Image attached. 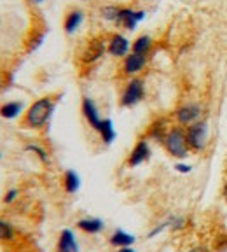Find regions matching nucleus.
<instances>
[{
  "label": "nucleus",
  "mask_w": 227,
  "mask_h": 252,
  "mask_svg": "<svg viewBox=\"0 0 227 252\" xmlns=\"http://www.w3.org/2000/svg\"><path fill=\"white\" fill-rule=\"evenodd\" d=\"M149 158H150V147H149V144H147V140H140L137 144V146L133 147L131 154H129L128 165L131 166V168H135V166H138V165H142V163L147 161Z\"/></svg>",
  "instance_id": "obj_10"
},
{
  "label": "nucleus",
  "mask_w": 227,
  "mask_h": 252,
  "mask_svg": "<svg viewBox=\"0 0 227 252\" xmlns=\"http://www.w3.org/2000/svg\"><path fill=\"white\" fill-rule=\"evenodd\" d=\"M222 198L226 200V203H227V181H226V184H224V188H222Z\"/></svg>",
  "instance_id": "obj_27"
},
{
  "label": "nucleus",
  "mask_w": 227,
  "mask_h": 252,
  "mask_svg": "<svg viewBox=\"0 0 227 252\" xmlns=\"http://www.w3.org/2000/svg\"><path fill=\"white\" fill-rule=\"evenodd\" d=\"M21 110H23V103L21 102H7L0 107V116L5 119H14L20 116Z\"/></svg>",
  "instance_id": "obj_18"
},
{
  "label": "nucleus",
  "mask_w": 227,
  "mask_h": 252,
  "mask_svg": "<svg viewBox=\"0 0 227 252\" xmlns=\"http://www.w3.org/2000/svg\"><path fill=\"white\" fill-rule=\"evenodd\" d=\"M166 133H168V131L165 130V121H156L152 126H150L149 135L154 138V140L163 142V140H165V137H166Z\"/></svg>",
  "instance_id": "obj_20"
},
{
  "label": "nucleus",
  "mask_w": 227,
  "mask_h": 252,
  "mask_svg": "<svg viewBox=\"0 0 227 252\" xmlns=\"http://www.w3.org/2000/svg\"><path fill=\"white\" fill-rule=\"evenodd\" d=\"M166 151L170 153V156L178 158V159H185L189 156V144H187V135H185V130L180 128V126H175L171 130H168L165 140Z\"/></svg>",
  "instance_id": "obj_2"
},
{
  "label": "nucleus",
  "mask_w": 227,
  "mask_h": 252,
  "mask_svg": "<svg viewBox=\"0 0 227 252\" xmlns=\"http://www.w3.org/2000/svg\"><path fill=\"white\" fill-rule=\"evenodd\" d=\"M150 47H152V39H150L149 35H140L137 40L133 42V46H131V49H133V53H137V55H149Z\"/></svg>",
  "instance_id": "obj_19"
},
{
  "label": "nucleus",
  "mask_w": 227,
  "mask_h": 252,
  "mask_svg": "<svg viewBox=\"0 0 227 252\" xmlns=\"http://www.w3.org/2000/svg\"><path fill=\"white\" fill-rule=\"evenodd\" d=\"M185 135H187L189 149L196 151V153L204 151V149H206V146H208V137H210L208 121L199 119L198 123H194V125L189 126L187 130H185Z\"/></svg>",
  "instance_id": "obj_3"
},
{
  "label": "nucleus",
  "mask_w": 227,
  "mask_h": 252,
  "mask_svg": "<svg viewBox=\"0 0 227 252\" xmlns=\"http://www.w3.org/2000/svg\"><path fill=\"white\" fill-rule=\"evenodd\" d=\"M14 238V228L7 220L0 219V240H12Z\"/></svg>",
  "instance_id": "obj_22"
},
{
  "label": "nucleus",
  "mask_w": 227,
  "mask_h": 252,
  "mask_svg": "<svg viewBox=\"0 0 227 252\" xmlns=\"http://www.w3.org/2000/svg\"><path fill=\"white\" fill-rule=\"evenodd\" d=\"M83 114H84V118H86V121L89 123L91 128L98 131L103 119L100 118V112H98L96 103H94L91 98H87V96H84V100H83Z\"/></svg>",
  "instance_id": "obj_8"
},
{
  "label": "nucleus",
  "mask_w": 227,
  "mask_h": 252,
  "mask_svg": "<svg viewBox=\"0 0 227 252\" xmlns=\"http://www.w3.org/2000/svg\"><path fill=\"white\" fill-rule=\"evenodd\" d=\"M187 252H210L204 245H196V247H191Z\"/></svg>",
  "instance_id": "obj_26"
},
{
  "label": "nucleus",
  "mask_w": 227,
  "mask_h": 252,
  "mask_svg": "<svg viewBox=\"0 0 227 252\" xmlns=\"http://www.w3.org/2000/svg\"><path fill=\"white\" fill-rule=\"evenodd\" d=\"M30 2H33V4H42L44 0H30Z\"/></svg>",
  "instance_id": "obj_29"
},
{
  "label": "nucleus",
  "mask_w": 227,
  "mask_h": 252,
  "mask_svg": "<svg viewBox=\"0 0 227 252\" xmlns=\"http://www.w3.org/2000/svg\"><path fill=\"white\" fill-rule=\"evenodd\" d=\"M107 51H109L112 56H115V58H121V56H128L129 40L126 39L124 35H121V33H114V35L110 37L109 44H107Z\"/></svg>",
  "instance_id": "obj_9"
},
{
  "label": "nucleus",
  "mask_w": 227,
  "mask_h": 252,
  "mask_svg": "<svg viewBox=\"0 0 227 252\" xmlns=\"http://www.w3.org/2000/svg\"><path fill=\"white\" fill-rule=\"evenodd\" d=\"M58 252H79V244L72 229H63L59 233Z\"/></svg>",
  "instance_id": "obj_12"
},
{
  "label": "nucleus",
  "mask_w": 227,
  "mask_h": 252,
  "mask_svg": "<svg viewBox=\"0 0 227 252\" xmlns=\"http://www.w3.org/2000/svg\"><path fill=\"white\" fill-rule=\"evenodd\" d=\"M175 170L178 173H191L192 172V166L191 165H185V163H176Z\"/></svg>",
  "instance_id": "obj_25"
},
{
  "label": "nucleus",
  "mask_w": 227,
  "mask_h": 252,
  "mask_svg": "<svg viewBox=\"0 0 227 252\" xmlns=\"http://www.w3.org/2000/svg\"><path fill=\"white\" fill-rule=\"evenodd\" d=\"M143 20H145V11H133V9L129 7H121L115 25L126 28V30H135L138 27V23Z\"/></svg>",
  "instance_id": "obj_6"
},
{
  "label": "nucleus",
  "mask_w": 227,
  "mask_h": 252,
  "mask_svg": "<svg viewBox=\"0 0 227 252\" xmlns=\"http://www.w3.org/2000/svg\"><path fill=\"white\" fill-rule=\"evenodd\" d=\"M25 149L30 151V153H33L37 158H39L40 161L46 163V165L49 163V156H47V151H46V149H42L40 146H37V144H30V146H27Z\"/></svg>",
  "instance_id": "obj_23"
},
{
  "label": "nucleus",
  "mask_w": 227,
  "mask_h": 252,
  "mask_svg": "<svg viewBox=\"0 0 227 252\" xmlns=\"http://www.w3.org/2000/svg\"><path fill=\"white\" fill-rule=\"evenodd\" d=\"M77 228L83 229L84 233H89V235H96V233H100L105 228V224H103V220L98 219V217H86V219L79 220Z\"/></svg>",
  "instance_id": "obj_14"
},
{
  "label": "nucleus",
  "mask_w": 227,
  "mask_h": 252,
  "mask_svg": "<svg viewBox=\"0 0 227 252\" xmlns=\"http://www.w3.org/2000/svg\"><path fill=\"white\" fill-rule=\"evenodd\" d=\"M53 110H55V100L51 96H44L39 98L37 102H33L30 105V109L27 110L25 116V125L28 128H42L47 125L49 118H51Z\"/></svg>",
  "instance_id": "obj_1"
},
{
  "label": "nucleus",
  "mask_w": 227,
  "mask_h": 252,
  "mask_svg": "<svg viewBox=\"0 0 227 252\" xmlns=\"http://www.w3.org/2000/svg\"><path fill=\"white\" fill-rule=\"evenodd\" d=\"M135 240H137V238H135L133 235H129V233L122 231V229H115V231L110 235V244L117 249L131 247V245L135 244Z\"/></svg>",
  "instance_id": "obj_15"
},
{
  "label": "nucleus",
  "mask_w": 227,
  "mask_h": 252,
  "mask_svg": "<svg viewBox=\"0 0 227 252\" xmlns=\"http://www.w3.org/2000/svg\"><path fill=\"white\" fill-rule=\"evenodd\" d=\"M147 65V56L145 55H137V53H131L124 58V74L126 75H135L138 72L143 70V67Z\"/></svg>",
  "instance_id": "obj_11"
},
{
  "label": "nucleus",
  "mask_w": 227,
  "mask_h": 252,
  "mask_svg": "<svg viewBox=\"0 0 227 252\" xmlns=\"http://www.w3.org/2000/svg\"><path fill=\"white\" fill-rule=\"evenodd\" d=\"M63 188H65V191L68 194H74L79 191V188H81V177H79L74 170H67L65 172V175H63Z\"/></svg>",
  "instance_id": "obj_16"
},
{
  "label": "nucleus",
  "mask_w": 227,
  "mask_h": 252,
  "mask_svg": "<svg viewBox=\"0 0 227 252\" xmlns=\"http://www.w3.org/2000/svg\"><path fill=\"white\" fill-rule=\"evenodd\" d=\"M143 94H145L143 81H142V79H138V77L131 79V81L128 83V86H126L122 96H121V105L122 107H133V105H137L138 102H142Z\"/></svg>",
  "instance_id": "obj_4"
},
{
  "label": "nucleus",
  "mask_w": 227,
  "mask_h": 252,
  "mask_svg": "<svg viewBox=\"0 0 227 252\" xmlns=\"http://www.w3.org/2000/svg\"><path fill=\"white\" fill-rule=\"evenodd\" d=\"M98 133H100V137H102V140L105 142L107 146H110V144L115 140V130H114L112 119H103Z\"/></svg>",
  "instance_id": "obj_17"
},
{
  "label": "nucleus",
  "mask_w": 227,
  "mask_h": 252,
  "mask_svg": "<svg viewBox=\"0 0 227 252\" xmlns=\"http://www.w3.org/2000/svg\"><path fill=\"white\" fill-rule=\"evenodd\" d=\"M119 11H121V7H119V5H105V7L102 9V18H103V20H107V21H112V23H115V21H117Z\"/></svg>",
  "instance_id": "obj_21"
},
{
  "label": "nucleus",
  "mask_w": 227,
  "mask_h": 252,
  "mask_svg": "<svg viewBox=\"0 0 227 252\" xmlns=\"http://www.w3.org/2000/svg\"><path fill=\"white\" fill-rule=\"evenodd\" d=\"M201 112H203V109H201L199 103L189 102V103H184L182 107H178L175 116H176V121L180 123V125L191 126V125H194V123L199 121Z\"/></svg>",
  "instance_id": "obj_5"
},
{
  "label": "nucleus",
  "mask_w": 227,
  "mask_h": 252,
  "mask_svg": "<svg viewBox=\"0 0 227 252\" xmlns=\"http://www.w3.org/2000/svg\"><path fill=\"white\" fill-rule=\"evenodd\" d=\"M117 252H137V251H135V249H131V247H121Z\"/></svg>",
  "instance_id": "obj_28"
},
{
  "label": "nucleus",
  "mask_w": 227,
  "mask_h": 252,
  "mask_svg": "<svg viewBox=\"0 0 227 252\" xmlns=\"http://www.w3.org/2000/svg\"><path fill=\"white\" fill-rule=\"evenodd\" d=\"M105 51H107L105 40H102L100 37H96V39H93V40L87 42V46L83 51L81 60H83L84 63H94V62H98V60L105 55Z\"/></svg>",
  "instance_id": "obj_7"
},
{
  "label": "nucleus",
  "mask_w": 227,
  "mask_h": 252,
  "mask_svg": "<svg viewBox=\"0 0 227 252\" xmlns=\"http://www.w3.org/2000/svg\"><path fill=\"white\" fill-rule=\"evenodd\" d=\"M83 20H84V12L81 11V9H74V11H70L67 14V18H65V23H63L65 32H67L68 35H72V33H74V32L83 25Z\"/></svg>",
  "instance_id": "obj_13"
},
{
  "label": "nucleus",
  "mask_w": 227,
  "mask_h": 252,
  "mask_svg": "<svg viewBox=\"0 0 227 252\" xmlns=\"http://www.w3.org/2000/svg\"><path fill=\"white\" fill-rule=\"evenodd\" d=\"M0 158H2V154H0Z\"/></svg>",
  "instance_id": "obj_30"
},
{
  "label": "nucleus",
  "mask_w": 227,
  "mask_h": 252,
  "mask_svg": "<svg viewBox=\"0 0 227 252\" xmlns=\"http://www.w3.org/2000/svg\"><path fill=\"white\" fill-rule=\"evenodd\" d=\"M16 198H18V189L12 188V189H9L7 193H5L4 201H5V203H12V201H14Z\"/></svg>",
  "instance_id": "obj_24"
}]
</instances>
